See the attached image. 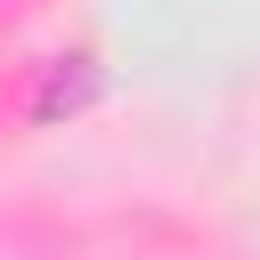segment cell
Wrapping results in <instances>:
<instances>
[{
	"label": "cell",
	"instance_id": "obj_1",
	"mask_svg": "<svg viewBox=\"0 0 260 260\" xmlns=\"http://www.w3.org/2000/svg\"><path fill=\"white\" fill-rule=\"evenodd\" d=\"M89 98H98V65H89V57H65V65L41 81L32 114H41V122H57V114H73V106H89Z\"/></svg>",
	"mask_w": 260,
	"mask_h": 260
}]
</instances>
